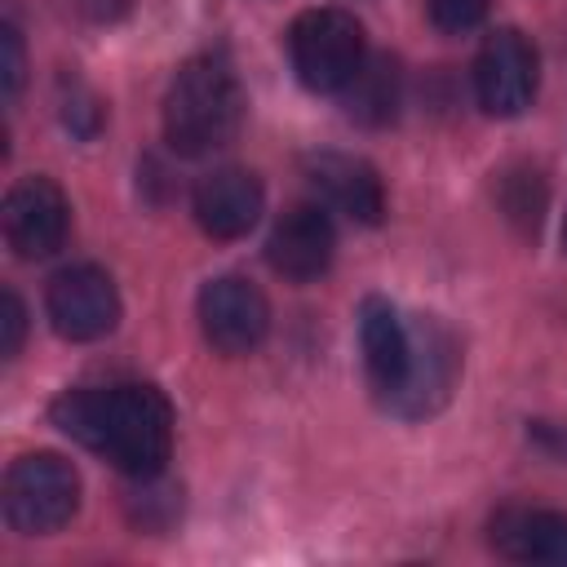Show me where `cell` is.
I'll list each match as a JSON object with an SVG mask.
<instances>
[{"mask_svg":"<svg viewBox=\"0 0 567 567\" xmlns=\"http://www.w3.org/2000/svg\"><path fill=\"white\" fill-rule=\"evenodd\" d=\"M53 425L128 478H155L173 452V408L155 385H75L49 408Z\"/></svg>","mask_w":567,"mask_h":567,"instance_id":"1","label":"cell"},{"mask_svg":"<svg viewBox=\"0 0 567 567\" xmlns=\"http://www.w3.org/2000/svg\"><path fill=\"white\" fill-rule=\"evenodd\" d=\"M244 124V89L226 58L199 53L182 62L164 93V137L177 155H213L235 142Z\"/></svg>","mask_w":567,"mask_h":567,"instance_id":"2","label":"cell"},{"mask_svg":"<svg viewBox=\"0 0 567 567\" xmlns=\"http://www.w3.org/2000/svg\"><path fill=\"white\" fill-rule=\"evenodd\" d=\"M288 58L310 93H341L368 62L363 27L346 9H306L288 27Z\"/></svg>","mask_w":567,"mask_h":567,"instance_id":"3","label":"cell"},{"mask_svg":"<svg viewBox=\"0 0 567 567\" xmlns=\"http://www.w3.org/2000/svg\"><path fill=\"white\" fill-rule=\"evenodd\" d=\"M80 509V474L58 452H27L4 474V518L22 536H49Z\"/></svg>","mask_w":567,"mask_h":567,"instance_id":"4","label":"cell"},{"mask_svg":"<svg viewBox=\"0 0 567 567\" xmlns=\"http://www.w3.org/2000/svg\"><path fill=\"white\" fill-rule=\"evenodd\" d=\"M456 377H461L456 337L434 315H416L408 323V368L399 390L390 394V408L399 416H434L452 399Z\"/></svg>","mask_w":567,"mask_h":567,"instance_id":"5","label":"cell"},{"mask_svg":"<svg viewBox=\"0 0 567 567\" xmlns=\"http://www.w3.org/2000/svg\"><path fill=\"white\" fill-rule=\"evenodd\" d=\"M536 80H540V58L523 31L501 27L483 40L474 58V97L487 115L496 120L523 115L536 97Z\"/></svg>","mask_w":567,"mask_h":567,"instance_id":"6","label":"cell"},{"mask_svg":"<svg viewBox=\"0 0 567 567\" xmlns=\"http://www.w3.org/2000/svg\"><path fill=\"white\" fill-rule=\"evenodd\" d=\"M44 315L66 341H97L120 323V292L102 266H66L44 288Z\"/></svg>","mask_w":567,"mask_h":567,"instance_id":"7","label":"cell"},{"mask_svg":"<svg viewBox=\"0 0 567 567\" xmlns=\"http://www.w3.org/2000/svg\"><path fill=\"white\" fill-rule=\"evenodd\" d=\"M199 328L204 341L221 354H252L270 332V306L261 288L244 275H217L199 288Z\"/></svg>","mask_w":567,"mask_h":567,"instance_id":"8","label":"cell"},{"mask_svg":"<svg viewBox=\"0 0 567 567\" xmlns=\"http://www.w3.org/2000/svg\"><path fill=\"white\" fill-rule=\"evenodd\" d=\"M4 244L22 257V261H44L66 244L71 230V204L62 195L58 182L49 177H22L9 195H4Z\"/></svg>","mask_w":567,"mask_h":567,"instance_id":"9","label":"cell"},{"mask_svg":"<svg viewBox=\"0 0 567 567\" xmlns=\"http://www.w3.org/2000/svg\"><path fill=\"white\" fill-rule=\"evenodd\" d=\"M337 252V230L332 217L319 204H292L275 217L270 239H266V261L275 275L292 284H310L332 266Z\"/></svg>","mask_w":567,"mask_h":567,"instance_id":"10","label":"cell"},{"mask_svg":"<svg viewBox=\"0 0 567 567\" xmlns=\"http://www.w3.org/2000/svg\"><path fill=\"white\" fill-rule=\"evenodd\" d=\"M190 208H195V221L204 235L213 239H244L261 208H266V190L257 182V173L239 168V164H221L213 173L199 177L195 195H190Z\"/></svg>","mask_w":567,"mask_h":567,"instance_id":"11","label":"cell"},{"mask_svg":"<svg viewBox=\"0 0 567 567\" xmlns=\"http://www.w3.org/2000/svg\"><path fill=\"white\" fill-rule=\"evenodd\" d=\"M306 177L350 221L377 226L385 217V186H381V173L368 159L341 155V151H319V155L306 159Z\"/></svg>","mask_w":567,"mask_h":567,"instance_id":"12","label":"cell"},{"mask_svg":"<svg viewBox=\"0 0 567 567\" xmlns=\"http://www.w3.org/2000/svg\"><path fill=\"white\" fill-rule=\"evenodd\" d=\"M487 540H492V549L501 558L567 567V514H558V509L509 505V509H501L492 518Z\"/></svg>","mask_w":567,"mask_h":567,"instance_id":"13","label":"cell"},{"mask_svg":"<svg viewBox=\"0 0 567 567\" xmlns=\"http://www.w3.org/2000/svg\"><path fill=\"white\" fill-rule=\"evenodd\" d=\"M359 341H363L368 381L390 403V394L399 390L403 368H408V319L385 297H363V306H359Z\"/></svg>","mask_w":567,"mask_h":567,"instance_id":"14","label":"cell"},{"mask_svg":"<svg viewBox=\"0 0 567 567\" xmlns=\"http://www.w3.org/2000/svg\"><path fill=\"white\" fill-rule=\"evenodd\" d=\"M346 97V115L359 124H390L399 115V71L385 58H368L363 71L341 89Z\"/></svg>","mask_w":567,"mask_h":567,"instance_id":"15","label":"cell"},{"mask_svg":"<svg viewBox=\"0 0 567 567\" xmlns=\"http://www.w3.org/2000/svg\"><path fill=\"white\" fill-rule=\"evenodd\" d=\"M496 204L505 213V221H514L523 235H536L540 217H545V204H549V186L540 177V168L532 164H514L496 177Z\"/></svg>","mask_w":567,"mask_h":567,"instance_id":"16","label":"cell"},{"mask_svg":"<svg viewBox=\"0 0 567 567\" xmlns=\"http://www.w3.org/2000/svg\"><path fill=\"white\" fill-rule=\"evenodd\" d=\"M62 124L75 137H93L102 128V102L97 93H89L80 80H71V93H62Z\"/></svg>","mask_w":567,"mask_h":567,"instance_id":"17","label":"cell"},{"mask_svg":"<svg viewBox=\"0 0 567 567\" xmlns=\"http://www.w3.org/2000/svg\"><path fill=\"white\" fill-rule=\"evenodd\" d=\"M487 4L492 0H430V18H434L439 31L461 35V31H470L487 18Z\"/></svg>","mask_w":567,"mask_h":567,"instance_id":"18","label":"cell"},{"mask_svg":"<svg viewBox=\"0 0 567 567\" xmlns=\"http://www.w3.org/2000/svg\"><path fill=\"white\" fill-rule=\"evenodd\" d=\"M27 80V49H22V35L13 22L0 27V84H4V97L13 102L18 89Z\"/></svg>","mask_w":567,"mask_h":567,"instance_id":"19","label":"cell"},{"mask_svg":"<svg viewBox=\"0 0 567 567\" xmlns=\"http://www.w3.org/2000/svg\"><path fill=\"white\" fill-rule=\"evenodd\" d=\"M22 337H27V306L18 301L13 288L0 292V354L13 359L22 350Z\"/></svg>","mask_w":567,"mask_h":567,"instance_id":"20","label":"cell"},{"mask_svg":"<svg viewBox=\"0 0 567 567\" xmlns=\"http://www.w3.org/2000/svg\"><path fill=\"white\" fill-rule=\"evenodd\" d=\"M75 9H80L89 22H120V18L133 9V0H75Z\"/></svg>","mask_w":567,"mask_h":567,"instance_id":"21","label":"cell"},{"mask_svg":"<svg viewBox=\"0 0 567 567\" xmlns=\"http://www.w3.org/2000/svg\"><path fill=\"white\" fill-rule=\"evenodd\" d=\"M563 244H567V226H563Z\"/></svg>","mask_w":567,"mask_h":567,"instance_id":"22","label":"cell"}]
</instances>
